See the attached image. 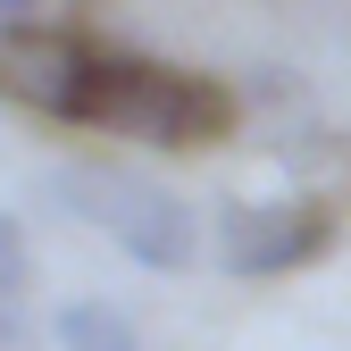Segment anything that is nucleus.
Listing matches in <instances>:
<instances>
[{"instance_id": "nucleus-1", "label": "nucleus", "mask_w": 351, "mask_h": 351, "mask_svg": "<svg viewBox=\"0 0 351 351\" xmlns=\"http://www.w3.org/2000/svg\"><path fill=\"white\" fill-rule=\"evenodd\" d=\"M234 93L201 67H176V59H151L134 42H101L93 59V84H84V109L75 125H101L117 143H143V151H209L234 134Z\"/></svg>"}, {"instance_id": "nucleus-2", "label": "nucleus", "mask_w": 351, "mask_h": 351, "mask_svg": "<svg viewBox=\"0 0 351 351\" xmlns=\"http://www.w3.org/2000/svg\"><path fill=\"white\" fill-rule=\"evenodd\" d=\"M51 209L75 217V226H101L134 268L151 276H184L201 259V226L193 201L151 184V176H117V167H59L51 176Z\"/></svg>"}, {"instance_id": "nucleus-3", "label": "nucleus", "mask_w": 351, "mask_h": 351, "mask_svg": "<svg viewBox=\"0 0 351 351\" xmlns=\"http://www.w3.org/2000/svg\"><path fill=\"white\" fill-rule=\"evenodd\" d=\"M93 59H101L93 34H67V25H42V17H0V109L75 125Z\"/></svg>"}, {"instance_id": "nucleus-4", "label": "nucleus", "mask_w": 351, "mask_h": 351, "mask_svg": "<svg viewBox=\"0 0 351 351\" xmlns=\"http://www.w3.org/2000/svg\"><path fill=\"white\" fill-rule=\"evenodd\" d=\"M335 251V209L326 201H226L217 209V268L243 285L293 276Z\"/></svg>"}, {"instance_id": "nucleus-5", "label": "nucleus", "mask_w": 351, "mask_h": 351, "mask_svg": "<svg viewBox=\"0 0 351 351\" xmlns=\"http://www.w3.org/2000/svg\"><path fill=\"white\" fill-rule=\"evenodd\" d=\"M51 343L59 351H143V318L125 301H59Z\"/></svg>"}, {"instance_id": "nucleus-6", "label": "nucleus", "mask_w": 351, "mask_h": 351, "mask_svg": "<svg viewBox=\"0 0 351 351\" xmlns=\"http://www.w3.org/2000/svg\"><path fill=\"white\" fill-rule=\"evenodd\" d=\"M34 276V251H25V226H17V209H0V301H17Z\"/></svg>"}, {"instance_id": "nucleus-7", "label": "nucleus", "mask_w": 351, "mask_h": 351, "mask_svg": "<svg viewBox=\"0 0 351 351\" xmlns=\"http://www.w3.org/2000/svg\"><path fill=\"white\" fill-rule=\"evenodd\" d=\"M17 343H25V318L9 310V301H0V351H17Z\"/></svg>"}, {"instance_id": "nucleus-8", "label": "nucleus", "mask_w": 351, "mask_h": 351, "mask_svg": "<svg viewBox=\"0 0 351 351\" xmlns=\"http://www.w3.org/2000/svg\"><path fill=\"white\" fill-rule=\"evenodd\" d=\"M51 0H0V17H42Z\"/></svg>"}]
</instances>
